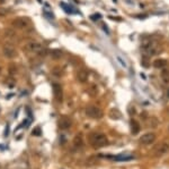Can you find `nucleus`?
Segmentation results:
<instances>
[{
  "instance_id": "nucleus-29",
  "label": "nucleus",
  "mask_w": 169,
  "mask_h": 169,
  "mask_svg": "<svg viewBox=\"0 0 169 169\" xmlns=\"http://www.w3.org/2000/svg\"><path fill=\"white\" fill-rule=\"evenodd\" d=\"M168 130H169V127H168Z\"/></svg>"
},
{
  "instance_id": "nucleus-24",
  "label": "nucleus",
  "mask_w": 169,
  "mask_h": 169,
  "mask_svg": "<svg viewBox=\"0 0 169 169\" xmlns=\"http://www.w3.org/2000/svg\"><path fill=\"white\" fill-rule=\"evenodd\" d=\"M43 13H44L45 16H46V17H48V18H50V19H51V18H52V19L54 18V16H53V14H50V13H48V11H46V10H44V11H43Z\"/></svg>"
},
{
  "instance_id": "nucleus-8",
  "label": "nucleus",
  "mask_w": 169,
  "mask_h": 169,
  "mask_svg": "<svg viewBox=\"0 0 169 169\" xmlns=\"http://www.w3.org/2000/svg\"><path fill=\"white\" fill-rule=\"evenodd\" d=\"M52 89H53V94H54V98L56 99V101H58V102H62L63 95H62V88H61V85L58 84V83H53V84H52Z\"/></svg>"
},
{
  "instance_id": "nucleus-1",
  "label": "nucleus",
  "mask_w": 169,
  "mask_h": 169,
  "mask_svg": "<svg viewBox=\"0 0 169 169\" xmlns=\"http://www.w3.org/2000/svg\"><path fill=\"white\" fill-rule=\"evenodd\" d=\"M141 50L145 56L151 57V56H156V55L160 51V47H159L158 43L156 42L155 40H152L151 38H144V39L142 40Z\"/></svg>"
},
{
  "instance_id": "nucleus-6",
  "label": "nucleus",
  "mask_w": 169,
  "mask_h": 169,
  "mask_svg": "<svg viewBox=\"0 0 169 169\" xmlns=\"http://www.w3.org/2000/svg\"><path fill=\"white\" fill-rule=\"evenodd\" d=\"M2 53L6 58H9V59H13L15 57L17 56V51L15 49V47L10 43H6L4 47H2Z\"/></svg>"
},
{
  "instance_id": "nucleus-23",
  "label": "nucleus",
  "mask_w": 169,
  "mask_h": 169,
  "mask_svg": "<svg viewBox=\"0 0 169 169\" xmlns=\"http://www.w3.org/2000/svg\"><path fill=\"white\" fill-rule=\"evenodd\" d=\"M40 134H41V128H40V127H36V130H33V135H40Z\"/></svg>"
},
{
  "instance_id": "nucleus-13",
  "label": "nucleus",
  "mask_w": 169,
  "mask_h": 169,
  "mask_svg": "<svg viewBox=\"0 0 169 169\" xmlns=\"http://www.w3.org/2000/svg\"><path fill=\"white\" fill-rule=\"evenodd\" d=\"M60 6H61V7L64 9V11L68 13V14H77V13H78L77 10H75V8L69 6V5H67L66 2H60Z\"/></svg>"
},
{
  "instance_id": "nucleus-20",
  "label": "nucleus",
  "mask_w": 169,
  "mask_h": 169,
  "mask_svg": "<svg viewBox=\"0 0 169 169\" xmlns=\"http://www.w3.org/2000/svg\"><path fill=\"white\" fill-rule=\"evenodd\" d=\"M16 72H17V69H16V66H15V65H10V67H9V74H10V75H15V74H16Z\"/></svg>"
},
{
  "instance_id": "nucleus-11",
  "label": "nucleus",
  "mask_w": 169,
  "mask_h": 169,
  "mask_svg": "<svg viewBox=\"0 0 169 169\" xmlns=\"http://www.w3.org/2000/svg\"><path fill=\"white\" fill-rule=\"evenodd\" d=\"M109 158L115 160V161H129V160H132L134 157L132 155H124V153H122V155H115V157H109Z\"/></svg>"
},
{
  "instance_id": "nucleus-10",
  "label": "nucleus",
  "mask_w": 169,
  "mask_h": 169,
  "mask_svg": "<svg viewBox=\"0 0 169 169\" xmlns=\"http://www.w3.org/2000/svg\"><path fill=\"white\" fill-rule=\"evenodd\" d=\"M88 77H89V73H88V71L83 69H83H79L78 73H77V78H78V81H79L80 83H85V82H87Z\"/></svg>"
},
{
  "instance_id": "nucleus-21",
  "label": "nucleus",
  "mask_w": 169,
  "mask_h": 169,
  "mask_svg": "<svg viewBox=\"0 0 169 169\" xmlns=\"http://www.w3.org/2000/svg\"><path fill=\"white\" fill-rule=\"evenodd\" d=\"M9 13V10H8L7 8H2L0 7V16H6V15Z\"/></svg>"
},
{
  "instance_id": "nucleus-2",
  "label": "nucleus",
  "mask_w": 169,
  "mask_h": 169,
  "mask_svg": "<svg viewBox=\"0 0 169 169\" xmlns=\"http://www.w3.org/2000/svg\"><path fill=\"white\" fill-rule=\"evenodd\" d=\"M25 50L28 51V52L36 53V55H38V56L41 57L46 56V53H48V50L45 49L41 43L36 42V41H27L24 44V51Z\"/></svg>"
},
{
  "instance_id": "nucleus-4",
  "label": "nucleus",
  "mask_w": 169,
  "mask_h": 169,
  "mask_svg": "<svg viewBox=\"0 0 169 169\" xmlns=\"http://www.w3.org/2000/svg\"><path fill=\"white\" fill-rule=\"evenodd\" d=\"M31 25V21L28 17H18L11 22V26L18 30H24Z\"/></svg>"
},
{
  "instance_id": "nucleus-16",
  "label": "nucleus",
  "mask_w": 169,
  "mask_h": 169,
  "mask_svg": "<svg viewBox=\"0 0 169 169\" xmlns=\"http://www.w3.org/2000/svg\"><path fill=\"white\" fill-rule=\"evenodd\" d=\"M166 65H167V60L166 59H156L153 61V66L156 68H163V67H166Z\"/></svg>"
},
{
  "instance_id": "nucleus-9",
  "label": "nucleus",
  "mask_w": 169,
  "mask_h": 169,
  "mask_svg": "<svg viewBox=\"0 0 169 169\" xmlns=\"http://www.w3.org/2000/svg\"><path fill=\"white\" fill-rule=\"evenodd\" d=\"M169 152V144L168 143H161L155 149V155L157 157H161V155H167Z\"/></svg>"
},
{
  "instance_id": "nucleus-28",
  "label": "nucleus",
  "mask_w": 169,
  "mask_h": 169,
  "mask_svg": "<svg viewBox=\"0 0 169 169\" xmlns=\"http://www.w3.org/2000/svg\"><path fill=\"white\" fill-rule=\"evenodd\" d=\"M167 97H168V98H169V91H168V93H167Z\"/></svg>"
},
{
  "instance_id": "nucleus-3",
  "label": "nucleus",
  "mask_w": 169,
  "mask_h": 169,
  "mask_svg": "<svg viewBox=\"0 0 169 169\" xmlns=\"http://www.w3.org/2000/svg\"><path fill=\"white\" fill-rule=\"evenodd\" d=\"M89 142L90 144L93 145V148L98 149V148H103V146L108 144V138H107V136L105 134L94 133L89 136Z\"/></svg>"
},
{
  "instance_id": "nucleus-27",
  "label": "nucleus",
  "mask_w": 169,
  "mask_h": 169,
  "mask_svg": "<svg viewBox=\"0 0 169 169\" xmlns=\"http://www.w3.org/2000/svg\"><path fill=\"white\" fill-rule=\"evenodd\" d=\"M2 2H5V0H0V4H2Z\"/></svg>"
},
{
  "instance_id": "nucleus-12",
  "label": "nucleus",
  "mask_w": 169,
  "mask_h": 169,
  "mask_svg": "<svg viewBox=\"0 0 169 169\" xmlns=\"http://www.w3.org/2000/svg\"><path fill=\"white\" fill-rule=\"evenodd\" d=\"M70 126H71V120L68 117H62L59 120V127L61 130H68Z\"/></svg>"
},
{
  "instance_id": "nucleus-17",
  "label": "nucleus",
  "mask_w": 169,
  "mask_h": 169,
  "mask_svg": "<svg viewBox=\"0 0 169 169\" xmlns=\"http://www.w3.org/2000/svg\"><path fill=\"white\" fill-rule=\"evenodd\" d=\"M121 113H120V111H118L117 109H112L109 111V117L110 118H113V119H120V118H121Z\"/></svg>"
},
{
  "instance_id": "nucleus-22",
  "label": "nucleus",
  "mask_w": 169,
  "mask_h": 169,
  "mask_svg": "<svg viewBox=\"0 0 169 169\" xmlns=\"http://www.w3.org/2000/svg\"><path fill=\"white\" fill-rule=\"evenodd\" d=\"M90 18H91L93 21H97V19H99V18H100V15H99V14L91 15V16H90Z\"/></svg>"
},
{
  "instance_id": "nucleus-26",
  "label": "nucleus",
  "mask_w": 169,
  "mask_h": 169,
  "mask_svg": "<svg viewBox=\"0 0 169 169\" xmlns=\"http://www.w3.org/2000/svg\"><path fill=\"white\" fill-rule=\"evenodd\" d=\"M8 132H9V126H8V125H7V127H6V130H5V134H6V135H7V134H8Z\"/></svg>"
},
{
  "instance_id": "nucleus-19",
  "label": "nucleus",
  "mask_w": 169,
  "mask_h": 169,
  "mask_svg": "<svg viewBox=\"0 0 169 169\" xmlns=\"http://www.w3.org/2000/svg\"><path fill=\"white\" fill-rule=\"evenodd\" d=\"M131 126H132V133L133 134H138L139 130H140V125H139V123L136 122V120H132L131 122Z\"/></svg>"
},
{
  "instance_id": "nucleus-14",
  "label": "nucleus",
  "mask_w": 169,
  "mask_h": 169,
  "mask_svg": "<svg viewBox=\"0 0 169 169\" xmlns=\"http://www.w3.org/2000/svg\"><path fill=\"white\" fill-rule=\"evenodd\" d=\"M83 144V136L80 135V134H78L76 138H75V140H73V146L76 149H79L81 148Z\"/></svg>"
},
{
  "instance_id": "nucleus-15",
  "label": "nucleus",
  "mask_w": 169,
  "mask_h": 169,
  "mask_svg": "<svg viewBox=\"0 0 169 169\" xmlns=\"http://www.w3.org/2000/svg\"><path fill=\"white\" fill-rule=\"evenodd\" d=\"M50 53H51L52 58H54V59H60V58H62L63 56V52L61 51V50L59 49H53L50 51Z\"/></svg>"
},
{
  "instance_id": "nucleus-5",
  "label": "nucleus",
  "mask_w": 169,
  "mask_h": 169,
  "mask_svg": "<svg viewBox=\"0 0 169 169\" xmlns=\"http://www.w3.org/2000/svg\"><path fill=\"white\" fill-rule=\"evenodd\" d=\"M86 113L87 116L93 118V119H100L103 117V111L100 108L96 106H90L86 109Z\"/></svg>"
},
{
  "instance_id": "nucleus-7",
  "label": "nucleus",
  "mask_w": 169,
  "mask_h": 169,
  "mask_svg": "<svg viewBox=\"0 0 169 169\" xmlns=\"http://www.w3.org/2000/svg\"><path fill=\"white\" fill-rule=\"evenodd\" d=\"M156 138H157V136H156L155 133H145L140 138L139 141H140L141 144L149 145V144H152V143L156 141Z\"/></svg>"
},
{
  "instance_id": "nucleus-18",
  "label": "nucleus",
  "mask_w": 169,
  "mask_h": 169,
  "mask_svg": "<svg viewBox=\"0 0 169 169\" xmlns=\"http://www.w3.org/2000/svg\"><path fill=\"white\" fill-rule=\"evenodd\" d=\"M160 76H161V80L163 83H169V69H163Z\"/></svg>"
},
{
  "instance_id": "nucleus-25",
  "label": "nucleus",
  "mask_w": 169,
  "mask_h": 169,
  "mask_svg": "<svg viewBox=\"0 0 169 169\" xmlns=\"http://www.w3.org/2000/svg\"><path fill=\"white\" fill-rule=\"evenodd\" d=\"M117 60H118V61H120V63H121V65H122V66L126 67V64H125V61H123V60H122V58H121V57H118V56H117Z\"/></svg>"
}]
</instances>
